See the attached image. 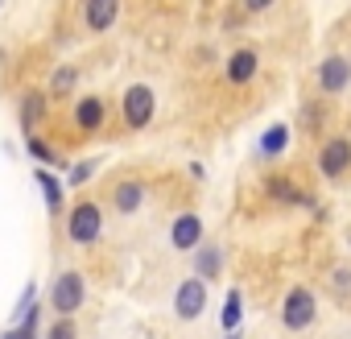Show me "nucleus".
<instances>
[{"instance_id":"1","label":"nucleus","mask_w":351,"mask_h":339,"mask_svg":"<svg viewBox=\"0 0 351 339\" xmlns=\"http://www.w3.org/2000/svg\"><path fill=\"white\" fill-rule=\"evenodd\" d=\"M83 302H87V281H83V273H79V269H62V273L54 277V285H50V310H54L58 318H75V314L83 310Z\"/></svg>"},{"instance_id":"2","label":"nucleus","mask_w":351,"mask_h":339,"mask_svg":"<svg viewBox=\"0 0 351 339\" xmlns=\"http://www.w3.org/2000/svg\"><path fill=\"white\" fill-rule=\"evenodd\" d=\"M99 232H104V211H99V203L83 199V203H75V207L66 211V236H71V244H95Z\"/></svg>"},{"instance_id":"3","label":"nucleus","mask_w":351,"mask_h":339,"mask_svg":"<svg viewBox=\"0 0 351 339\" xmlns=\"http://www.w3.org/2000/svg\"><path fill=\"white\" fill-rule=\"evenodd\" d=\"M120 112H124V124H128V128H149V120H153V112H157L153 87H149V83H132V87L124 91V100H120Z\"/></svg>"},{"instance_id":"4","label":"nucleus","mask_w":351,"mask_h":339,"mask_svg":"<svg viewBox=\"0 0 351 339\" xmlns=\"http://www.w3.org/2000/svg\"><path fill=\"white\" fill-rule=\"evenodd\" d=\"M207 310V281L203 277H186L178 290H173V314H178V318H199Z\"/></svg>"},{"instance_id":"5","label":"nucleus","mask_w":351,"mask_h":339,"mask_svg":"<svg viewBox=\"0 0 351 339\" xmlns=\"http://www.w3.org/2000/svg\"><path fill=\"white\" fill-rule=\"evenodd\" d=\"M46 116H50V95L46 91H21L17 95V124H21L25 137H34Z\"/></svg>"},{"instance_id":"6","label":"nucleus","mask_w":351,"mask_h":339,"mask_svg":"<svg viewBox=\"0 0 351 339\" xmlns=\"http://www.w3.org/2000/svg\"><path fill=\"white\" fill-rule=\"evenodd\" d=\"M281 318H285V327L289 331H302V327H310L314 323V294L310 290H289L285 294V306H281Z\"/></svg>"},{"instance_id":"7","label":"nucleus","mask_w":351,"mask_h":339,"mask_svg":"<svg viewBox=\"0 0 351 339\" xmlns=\"http://www.w3.org/2000/svg\"><path fill=\"white\" fill-rule=\"evenodd\" d=\"M120 17V0H83V25L91 34H108Z\"/></svg>"},{"instance_id":"8","label":"nucleus","mask_w":351,"mask_h":339,"mask_svg":"<svg viewBox=\"0 0 351 339\" xmlns=\"http://www.w3.org/2000/svg\"><path fill=\"white\" fill-rule=\"evenodd\" d=\"M169 244L173 248H182V253H191V248H199L203 244V220L199 215H178L173 220V228H169Z\"/></svg>"},{"instance_id":"9","label":"nucleus","mask_w":351,"mask_h":339,"mask_svg":"<svg viewBox=\"0 0 351 339\" xmlns=\"http://www.w3.org/2000/svg\"><path fill=\"white\" fill-rule=\"evenodd\" d=\"M104 120H108V104H104L99 95H83V100H75V128H83V132H99Z\"/></svg>"},{"instance_id":"10","label":"nucleus","mask_w":351,"mask_h":339,"mask_svg":"<svg viewBox=\"0 0 351 339\" xmlns=\"http://www.w3.org/2000/svg\"><path fill=\"white\" fill-rule=\"evenodd\" d=\"M347 165H351V145L343 137H330L322 145V153H318V170H322L326 178H335V174H343Z\"/></svg>"},{"instance_id":"11","label":"nucleus","mask_w":351,"mask_h":339,"mask_svg":"<svg viewBox=\"0 0 351 339\" xmlns=\"http://www.w3.org/2000/svg\"><path fill=\"white\" fill-rule=\"evenodd\" d=\"M141 203H145V187H141L136 178H124V183L112 187V207H116L120 215H136Z\"/></svg>"},{"instance_id":"12","label":"nucleus","mask_w":351,"mask_h":339,"mask_svg":"<svg viewBox=\"0 0 351 339\" xmlns=\"http://www.w3.org/2000/svg\"><path fill=\"white\" fill-rule=\"evenodd\" d=\"M34 183L42 187V199H46V211L50 215H62V207H66V191H62V183L50 174V165H42V170H34Z\"/></svg>"},{"instance_id":"13","label":"nucleus","mask_w":351,"mask_h":339,"mask_svg":"<svg viewBox=\"0 0 351 339\" xmlns=\"http://www.w3.org/2000/svg\"><path fill=\"white\" fill-rule=\"evenodd\" d=\"M318 83H322V91H343L347 83H351V62L347 58H326L322 62V71H318Z\"/></svg>"},{"instance_id":"14","label":"nucleus","mask_w":351,"mask_h":339,"mask_svg":"<svg viewBox=\"0 0 351 339\" xmlns=\"http://www.w3.org/2000/svg\"><path fill=\"white\" fill-rule=\"evenodd\" d=\"M256 75V54L252 50H236L228 58V83H248Z\"/></svg>"},{"instance_id":"15","label":"nucleus","mask_w":351,"mask_h":339,"mask_svg":"<svg viewBox=\"0 0 351 339\" xmlns=\"http://www.w3.org/2000/svg\"><path fill=\"white\" fill-rule=\"evenodd\" d=\"M199 257H195V269H199V277L207 281V277H219V265H223V253L215 248V244H199L195 248Z\"/></svg>"},{"instance_id":"16","label":"nucleus","mask_w":351,"mask_h":339,"mask_svg":"<svg viewBox=\"0 0 351 339\" xmlns=\"http://www.w3.org/2000/svg\"><path fill=\"white\" fill-rule=\"evenodd\" d=\"M75 79H79L75 67H58L54 79H50V87H46V95H71L75 91Z\"/></svg>"},{"instance_id":"17","label":"nucleus","mask_w":351,"mask_h":339,"mask_svg":"<svg viewBox=\"0 0 351 339\" xmlns=\"http://www.w3.org/2000/svg\"><path fill=\"white\" fill-rule=\"evenodd\" d=\"M285 145H289V128H285V124H273V128H269V132L261 137V153H265V157L281 153Z\"/></svg>"},{"instance_id":"18","label":"nucleus","mask_w":351,"mask_h":339,"mask_svg":"<svg viewBox=\"0 0 351 339\" xmlns=\"http://www.w3.org/2000/svg\"><path fill=\"white\" fill-rule=\"evenodd\" d=\"M25 145H29V153H34V157H38L42 165H62V157H58V149H54V145H46L42 137H29Z\"/></svg>"},{"instance_id":"19","label":"nucleus","mask_w":351,"mask_h":339,"mask_svg":"<svg viewBox=\"0 0 351 339\" xmlns=\"http://www.w3.org/2000/svg\"><path fill=\"white\" fill-rule=\"evenodd\" d=\"M42 339H79V327H75V318H54L42 331Z\"/></svg>"},{"instance_id":"20","label":"nucleus","mask_w":351,"mask_h":339,"mask_svg":"<svg viewBox=\"0 0 351 339\" xmlns=\"http://www.w3.org/2000/svg\"><path fill=\"white\" fill-rule=\"evenodd\" d=\"M240 314H244V302H240V294L232 290V294H228V302H223V327H228V331H236V327H240Z\"/></svg>"},{"instance_id":"21","label":"nucleus","mask_w":351,"mask_h":339,"mask_svg":"<svg viewBox=\"0 0 351 339\" xmlns=\"http://www.w3.org/2000/svg\"><path fill=\"white\" fill-rule=\"evenodd\" d=\"M91 174H95V161H79V165H71V174H66V187H83Z\"/></svg>"},{"instance_id":"22","label":"nucleus","mask_w":351,"mask_h":339,"mask_svg":"<svg viewBox=\"0 0 351 339\" xmlns=\"http://www.w3.org/2000/svg\"><path fill=\"white\" fill-rule=\"evenodd\" d=\"M269 5H273V0H244L248 13H261V9H269Z\"/></svg>"},{"instance_id":"23","label":"nucleus","mask_w":351,"mask_h":339,"mask_svg":"<svg viewBox=\"0 0 351 339\" xmlns=\"http://www.w3.org/2000/svg\"><path fill=\"white\" fill-rule=\"evenodd\" d=\"M228 339H240V327H236V331H228Z\"/></svg>"}]
</instances>
